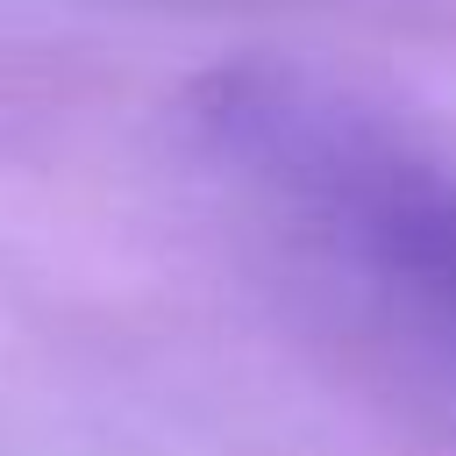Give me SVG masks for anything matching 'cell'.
<instances>
[{"label": "cell", "mask_w": 456, "mask_h": 456, "mask_svg": "<svg viewBox=\"0 0 456 456\" xmlns=\"http://www.w3.org/2000/svg\"><path fill=\"white\" fill-rule=\"evenodd\" d=\"M221 114L235 142L356 249V264L456 335V171L292 86H242Z\"/></svg>", "instance_id": "1"}]
</instances>
